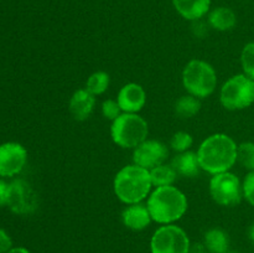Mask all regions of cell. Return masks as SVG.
Segmentation results:
<instances>
[{
	"label": "cell",
	"instance_id": "cell-2",
	"mask_svg": "<svg viewBox=\"0 0 254 253\" xmlns=\"http://www.w3.org/2000/svg\"><path fill=\"white\" fill-rule=\"evenodd\" d=\"M146 206L154 222L171 225L185 216L189 202L180 189L170 185L154 188L146 200Z\"/></svg>",
	"mask_w": 254,
	"mask_h": 253
},
{
	"label": "cell",
	"instance_id": "cell-10",
	"mask_svg": "<svg viewBox=\"0 0 254 253\" xmlns=\"http://www.w3.org/2000/svg\"><path fill=\"white\" fill-rule=\"evenodd\" d=\"M168 158V145L156 139H146L133 149V164L148 170L166 163Z\"/></svg>",
	"mask_w": 254,
	"mask_h": 253
},
{
	"label": "cell",
	"instance_id": "cell-11",
	"mask_svg": "<svg viewBox=\"0 0 254 253\" xmlns=\"http://www.w3.org/2000/svg\"><path fill=\"white\" fill-rule=\"evenodd\" d=\"M27 150L16 141H7L0 145V176L11 178L25 168Z\"/></svg>",
	"mask_w": 254,
	"mask_h": 253
},
{
	"label": "cell",
	"instance_id": "cell-22",
	"mask_svg": "<svg viewBox=\"0 0 254 253\" xmlns=\"http://www.w3.org/2000/svg\"><path fill=\"white\" fill-rule=\"evenodd\" d=\"M237 163L248 171H254V143L243 141L238 144Z\"/></svg>",
	"mask_w": 254,
	"mask_h": 253
},
{
	"label": "cell",
	"instance_id": "cell-28",
	"mask_svg": "<svg viewBox=\"0 0 254 253\" xmlns=\"http://www.w3.org/2000/svg\"><path fill=\"white\" fill-rule=\"evenodd\" d=\"M7 189H9V184H6L4 180L0 179V208L2 206H6Z\"/></svg>",
	"mask_w": 254,
	"mask_h": 253
},
{
	"label": "cell",
	"instance_id": "cell-23",
	"mask_svg": "<svg viewBox=\"0 0 254 253\" xmlns=\"http://www.w3.org/2000/svg\"><path fill=\"white\" fill-rule=\"evenodd\" d=\"M241 66H242L243 73L254 81V42H248L242 49Z\"/></svg>",
	"mask_w": 254,
	"mask_h": 253
},
{
	"label": "cell",
	"instance_id": "cell-18",
	"mask_svg": "<svg viewBox=\"0 0 254 253\" xmlns=\"http://www.w3.org/2000/svg\"><path fill=\"white\" fill-rule=\"evenodd\" d=\"M203 246L210 253H227L230 237L222 228H210L203 236Z\"/></svg>",
	"mask_w": 254,
	"mask_h": 253
},
{
	"label": "cell",
	"instance_id": "cell-20",
	"mask_svg": "<svg viewBox=\"0 0 254 253\" xmlns=\"http://www.w3.org/2000/svg\"><path fill=\"white\" fill-rule=\"evenodd\" d=\"M178 176V173L173 168V165L168 163H164L161 165L155 166V168L150 170V178L154 188L174 185Z\"/></svg>",
	"mask_w": 254,
	"mask_h": 253
},
{
	"label": "cell",
	"instance_id": "cell-13",
	"mask_svg": "<svg viewBox=\"0 0 254 253\" xmlns=\"http://www.w3.org/2000/svg\"><path fill=\"white\" fill-rule=\"evenodd\" d=\"M94 107H96V96H93L86 88L74 91L68 101L69 114L77 122L87 121L93 113Z\"/></svg>",
	"mask_w": 254,
	"mask_h": 253
},
{
	"label": "cell",
	"instance_id": "cell-24",
	"mask_svg": "<svg viewBox=\"0 0 254 253\" xmlns=\"http://www.w3.org/2000/svg\"><path fill=\"white\" fill-rule=\"evenodd\" d=\"M193 144V138L188 131H176L170 139V148L176 153H184L190 150Z\"/></svg>",
	"mask_w": 254,
	"mask_h": 253
},
{
	"label": "cell",
	"instance_id": "cell-31",
	"mask_svg": "<svg viewBox=\"0 0 254 253\" xmlns=\"http://www.w3.org/2000/svg\"><path fill=\"white\" fill-rule=\"evenodd\" d=\"M205 251H206L205 246H203V247H201V246H197V247L191 248L190 253H205Z\"/></svg>",
	"mask_w": 254,
	"mask_h": 253
},
{
	"label": "cell",
	"instance_id": "cell-29",
	"mask_svg": "<svg viewBox=\"0 0 254 253\" xmlns=\"http://www.w3.org/2000/svg\"><path fill=\"white\" fill-rule=\"evenodd\" d=\"M192 30H193V32H195V35L196 36H198V37H202L203 35L206 34V31H207V30H206V25L203 24L202 21H201V20H196V21H192Z\"/></svg>",
	"mask_w": 254,
	"mask_h": 253
},
{
	"label": "cell",
	"instance_id": "cell-8",
	"mask_svg": "<svg viewBox=\"0 0 254 253\" xmlns=\"http://www.w3.org/2000/svg\"><path fill=\"white\" fill-rule=\"evenodd\" d=\"M191 242L188 233L180 226L161 225L150 240L151 253H190Z\"/></svg>",
	"mask_w": 254,
	"mask_h": 253
},
{
	"label": "cell",
	"instance_id": "cell-3",
	"mask_svg": "<svg viewBox=\"0 0 254 253\" xmlns=\"http://www.w3.org/2000/svg\"><path fill=\"white\" fill-rule=\"evenodd\" d=\"M153 188L150 170L135 164L123 166L113 180L114 193L126 205L143 202L149 197Z\"/></svg>",
	"mask_w": 254,
	"mask_h": 253
},
{
	"label": "cell",
	"instance_id": "cell-7",
	"mask_svg": "<svg viewBox=\"0 0 254 253\" xmlns=\"http://www.w3.org/2000/svg\"><path fill=\"white\" fill-rule=\"evenodd\" d=\"M208 191L212 200L223 207L237 206L243 198L242 181L231 171L212 175L208 184Z\"/></svg>",
	"mask_w": 254,
	"mask_h": 253
},
{
	"label": "cell",
	"instance_id": "cell-27",
	"mask_svg": "<svg viewBox=\"0 0 254 253\" xmlns=\"http://www.w3.org/2000/svg\"><path fill=\"white\" fill-rule=\"evenodd\" d=\"M12 248V240L9 233L0 228V253H6Z\"/></svg>",
	"mask_w": 254,
	"mask_h": 253
},
{
	"label": "cell",
	"instance_id": "cell-33",
	"mask_svg": "<svg viewBox=\"0 0 254 253\" xmlns=\"http://www.w3.org/2000/svg\"><path fill=\"white\" fill-rule=\"evenodd\" d=\"M227 253H237V252H227Z\"/></svg>",
	"mask_w": 254,
	"mask_h": 253
},
{
	"label": "cell",
	"instance_id": "cell-12",
	"mask_svg": "<svg viewBox=\"0 0 254 253\" xmlns=\"http://www.w3.org/2000/svg\"><path fill=\"white\" fill-rule=\"evenodd\" d=\"M117 102L123 113H139L145 107L146 92L141 84L130 82L119 89Z\"/></svg>",
	"mask_w": 254,
	"mask_h": 253
},
{
	"label": "cell",
	"instance_id": "cell-6",
	"mask_svg": "<svg viewBox=\"0 0 254 253\" xmlns=\"http://www.w3.org/2000/svg\"><path fill=\"white\" fill-rule=\"evenodd\" d=\"M220 102L227 111H242L254 103V81L245 73L230 77L220 89Z\"/></svg>",
	"mask_w": 254,
	"mask_h": 253
},
{
	"label": "cell",
	"instance_id": "cell-15",
	"mask_svg": "<svg viewBox=\"0 0 254 253\" xmlns=\"http://www.w3.org/2000/svg\"><path fill=\"white\" fill-rule=\"evenodd\" d=\"M173 5L184 19L196 21L210 12L211 0H173Z\"/></svg>",
	"mask_w": 254,
	"mask_h": 253
},
{
	"label": "cell",
	"instance_id": "cell-30",
	"mask_svg": "<svg viewBox=\"0 0 254 253\" xmlns=\"http://www.w3.org/2000/svg\"><path fill=\"white\" fill-rule=\"evenodd\" d=\"M6 253H31V252L25 247H12L11 250L7 251Z\"/></svg>",
	"mask_w": 254,
	"mask_h": 253
},
{
	"label": "cell",
	"instance_id": "cell-32",
	"mask_svg": "<svg viewBox=\"0 0 254 253\" xmlns=\"http://www.w3.org/2000/svg\"><path fill=\"white\" fill-rule=\"evenodd\" d=\"M248 236H250V240L254 243V222L251 225L250 230H248Z\"/></svg>",
	"mask_w": 254,
	"mask_h": 253
},
{
	"label": "cell",
	"instance_id": "cell-19",
	"mask_svg": "<svg viewBox=\"0 0 254 253\" xmlns=\"http://www.w3.org/2000/svg\"><path fill=\"white\" fill-rule=\"evenodd\" d=\"M175 113L180 118L189 119L195 117L201 109V99L192 94H184L175 102Z\"/></svg>",
	"mask_w": 254,
	"mask_h": 253
},
{
	"label": "cell",
	"instance_id": "cell-25",
	"mask_svg": "<svg viewBox=\"0 0 254 253\" xmlns=\"http://www.w3.org/2000/svg\"><path fill=\"white\" fill-rule=\"evenodd\" d=\"M123 113L119 107L117 99H106V101L102 103V114L106 119L113 122L114 119L118 118L121 114Z\"/></svg>",
	"mask_w": 254,
	"mask_h": 253
},
{
	"label": "cell",
	"instance_id": "cell-4",
	"mask_svg": "<svg viewBox=\"0 0 254 253\" xmlns=\"http://www.w3.org/2000/svg\"><path fill=\"white\" fill-rule=\"evenodd\" d=\"M181 81L189 94L203 99L216 91L218 82L217 72L207 61L193 59L184 67Z\"/></svg>",
	"mask_w": 254,
	"mask_h": 253
},
{
	"label": "cell",
	"instance_id": "cell-1",
	"mask_svg": "<svg viewBox=\"0 0 254 253\" xmlns=\"http://www.w3.org/2000/svg\"><path fill=\"white\" fill-rule=\"evenodd\" d=\"M237 143L225 133L207 136L197 149L201 169L211 175L231 171L237 163Z\"/></svg>",
	"mask_w": 254,
	"mask_h": 253
},
{
	"label": "cell",
	"instance_id": "cell-5",
	"mask_svg": "<svg viewBox=\"0 0 254 253\" xmlns=\"http://www.w3.org/2000/svg\"><path fill=\"white\" fill-rule=\"evenodd\" d=\"M148 135V122L139 113H122L111 124L112 140L123 149H135Z\"/></svg>",
	"mask_w": 254,
	"mask_h": 253
},
{
	"label": "cell",
	"instance_id": "cell-17",
	"mask_svg": "<svg viewBox=\"0 0 254 253\" xmlns=\"http://www.w3.org/2000/svg\"><path fill=\"white\" fill-rule=\"evenodd\" d=\"M207 22L217 31H230L237 24V16L230 7L218 6L208 12Z\"/></svg>",
	"mask_w": 254,
	"mask_h": 253
},
{
	"label": "cell",
	"instance_id": "cell-9",
	"mask_svg": "<svg viewBox=\"0 0 254 253\" xmlns=\"http://www.w3.org/2000/svg\"><path fill=\"white\" fill-rule=\"evenodd\" d=\"M6 206L16 215H31L39 207V197L27 181L15 179L9 184Z\"/></svg>",
	"mask_w": 254,
	"mask_h": 253
},
{
	"label": "cell",
	"instance_id": "cell-16",
	"mask_svg": "<svg viewBox=\"0 0 254 253\" xmlns=\"http://www.w3.org/2000/svg\"><path fill=\"white\" fill-rule=\"evenodd\" d=\"M170 164L176 170L178 175L184 176V178H196L200 175V171L202 170L200 163H198L197 153L191 150L178 153L174 156Z\"/></svg>",
	"mask_w": 254,
	"mask_h": 253
},
{
	"label": "cell",
	"instance_id": "cell-14",
	"mask_svg": "<svg viewBox=\"0 0 254 253\" xmlns=\"http://www.w3.org/2000/svg\"><path fill=\"white\" fill-rule=\"evenodd\" d=\"M151 216L146 203L139 202L127 205L122 212V222L131 231H143L151 223Z\"/></svg>",
	"mask_w": 254,
	"mask_h": 253
},
{
	"label": "cell",
	"instance_id": "cell-21",
	"mask_svg": "<svg viewBox=\"0 0 254 253\" xmlns=\"http://www.w3.org/2000/svg\"><path fill=\"white\" fill-rule=\"evenodd\" d=\"M109 84H111L109 74L104 71H96L88 77L84 88L91 92L93 96L98 97L101 94L106 93L107 89L109 88Z\"/></svg>",
	"mask_w": 254,
	"mask_h": 253
},
{
	"label": "cell",
	"instance_id": "cell-26",
	"mask_svg": "<svg viewBox=\"0 0 254 253\" xmlns=\"http://www.w3.org/2000/svg\"><path fill=\"white\" fill-rule=\"evenodd\" d=\"M243 198L250 205L254 206V171H248L246 178L242 181Z\"/></svg>",
	"mask_w": 254,
	"mask_h": 253
}]
</instances>
